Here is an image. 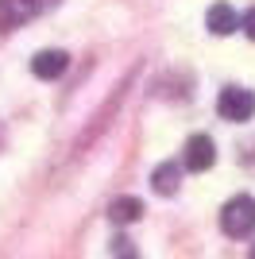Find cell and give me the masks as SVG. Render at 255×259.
<instances>
[{
	"instance_id": "5",
	"label": "cell",
	"mask_w": 255,
	"mask_h": 259,
	"mask_svg": "<svg viewBox=\"0 0 255 259\" xmlns=\"http://www.w3.org/2000/svg\"><path fill=\"white\" fill-rule=\"evenodd\" d=\"M35 8H39V0H0V31L27 23L35 16Z\"/></svg>"
},
{
	"instance_id": "6",
	"label": "cell",
	"mask_w": 255,
	"mask_h": 259,
	"mask_svg": "<svg viewBox=\"0 0 255 259\" xmlns=\"http://www.w3.org/2000/svg\"><path fill=\"white\" fill-rule=\"evenodd\" d=\"M151 186H155V194L170 197V194H178V186H182V166L174 159L159 162L155 170H151Z\"/></svg>"
},
{
	"instance_id": "4",
	"label": "cell",
	"mask_w": 255,
	"mask_h": 259,
	"mask_svg": "<svg viewBox=\"0 0 255 259\" xmlns=\"http://www.w3.org/2000/svg\"><path fill=\"white\" fill-rule=\"evenodd\" d=\"M66 66H70V54H66V51H39V54L31 58L35 77H42V81L62 77V74H66Z\"/></svg>"
},
{
	"instance_id": "2",
	"label": "cell",
	"mask_w": 255,
	"mask_h": 259,
	"mask_svg": "<svg viewBox=\"0 0 255 259\" xmlns=\"http://www.w3.org/2000/svg\"><path fill=\"white\" fill-rule=\"evenodd\" d=\"M217 112H221L224 120H251V112H255V93H247V89H236V85H228V89H221V97H217Z\"/></svg>"
},
{
	"instance_id": "3",
	"label": "cell",
	"mask_w": 255,
	"mask_h": 259,
	"mask_svg": "<svg viewBox=\"0 0 255 259\" xmlns=\"http://www.w3.org/2000/svg\"><path fill=\"white\" fill-rule=\"evenodd\" d=\"M212 162H217V147H212L209 136H190V143H186V155H182V166L186 170H209Z\"/></svg>"
},
{
	"instance_id": "1",
	"label": "cell",
	"mask_w": 255,
	"mask_h": 259,
	"mask_svg": "<svg viewBox=\"0 0 255 259\" xmlns=\"http://www.w3.org/2000/svg\"><path fill=\"white\" fill-rule=\"evenodd\" d=\"M221 228H224V236H232V240L251 236L255 232V197L251 194H236L232 201H224Z\"/></svg>"
},
{
	"instance_id": "10",
	"label": "cell",
	"mask_w": 255,
	"mask_h": 259,
	"mask_svg": "<svg viewBox=\"0 0 255 259\" xmlns=\"http://www.w3.org/2000/svg\"><path fill=\"white\" fill-rule=\"evenodd\" d=\"M251 259H255V244H251Z\"/></svg>"
},
{
	"instance_id": "8",
	"label": "cell",
	"mask_w": 255,
	"mask_h": 259,
	"mask_svg": "<svg viewBox=\"0 0 255 259\" xmlns=\"http://www.w3.org/2000/svg\"><path fill=\"white\" fill-rule=\"evenodd\" d=\"M108 217H112L116 225H132V221L143 217V201H139V197H116V201L108 205Z\"/></svg>"
},
{
	"instance_id": "9",
	"label": "cell",
	"mask_w": 255,
	"mask_h": 259,
	"mask_svg": "<svg viewBox=\"0 0 255 259\" xmlns=\"http://www.w3.org/2000/svg\"><path fill=\"white\" fill-rule=\"evenodd\" d=\"M244 31H247V39H255V8L244 16Z\"/></svg>"
},
{
	"instance_id": "7",
	"label": "cell",
	"mask_w": 255,
	"mask_h": 259,
	"mask_svg": "<svg viewBox=\"0 0 255 259\" xmlns=\"http://www.w3.org/2000/svg\"><path fill=\"white\" fill-rule=\"evenodd\" d=\"M205 23H209L212 35H232L236 27H244V20H240V16H236V8H228V4H212Z\"/></svg>"
}]
</instances>
